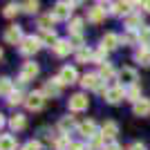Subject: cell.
<instances>
[{
  "instance_id": "29",
  "label": "cell",
  "mask_w": 150,
  "mask_h": 150,
  "mask_svg": "<svg viewBox=\"0 0 150 150\" xmlns=\"http://www.w3.org/2000/svg\"><path fill=\"white\" fill-rule=\"evenodd\" d=\"M99 76H101V79H112V76H114V69H112V65H110V63L101 65V72H99Z\"/></svg>"
},
{
  "instance_id": "43",
  "label": "cell",
  "mask_w": 150,
  "mask_h": 150,
  "mask_svg": "<svg viewBox=\"0 0 150 150\" xmlns=\"http://www.w3.org/2000/svg\"><path fill=\"white\" fill-rule=\"evenodd\" d=\"M2 123H5V119H2V114H0V125H2Z\"/></svg>"
},
{
  "instance_id": "24",
  "label": "cell",
  "mask_w": 150,
  "mask_h": 150,
  "mask_svg": "<svg viewBox=\"0 0 150 150\" xmlns=\"http://www.w3.org/2000/svg\"><path fill=\"white\" fill-rule=\"evenodd\" d=\"M134 58H137L141 65H150V52H148V50H144V47H141V50H137Z\"/></svg>"
},
{
  "instance_id": "9",
  "label": "cell",
  "mask_w": 150,
  "mask_h": 150,
  "mask_svg": "<svg viewBox=\"0 0 150 150\" xmlns=\"http://www.w3.org/2000/svg\"><path fill=\"white\" fill-rule=\"evenodd\" d=\"M121 99H125V90L121 88V85H117V88H108V92H105V101H108V103H119Z\"/></svg>"
},
{
  "instance_id": "26",
  "label": "cell",
  "mask_w": 150,
  "mask_h": 150,
  "mask_svg": "<svg viewBox=\"0 0 150 150\" xmlns=\"http://www.w3.org/2000/svg\"><path fill=\"white\" fill-rule=\"evenodd\" d=\"M11 88H13V83L7 76H2L0 79V94H11Z\"/></svg>"
},
{
  "instance_id": "18",
  "label": "cell",
  "mask_w": 150,
  "mask_h": 150,
  "mask_svg": "<svg viewBox=\"0 0 150 150\" xmlns=\"http://www.w3.org/2000/svg\"><path fill=\"white\" fill-rule=\"evenodd\" d=\"M40 43H45V45H50V47H54V45L58 43L56 31H54V29H52V31H43V34H40Z\"/></svg>"
},
{
  "instance_id": "40",
  "label": "cell",
  "mask_w": 150,
  "mask_h": 150,
  "mask_svg": "<svg viewBox=\"0 0 150 150\" xmlns=\"http://www.w3.org/2000/svg\"><path fill=\"white\" fill-rule=\"evenodd\" d=\"M69 150H85V148H83L81 144H72V146H69Z\"/></svg>"
},
{
  "instance_id": "33",
  "label": "cell",
  "mask_w": 150,
  "mask_h": 150,
  "mask_svg": "<svg viewBox=\"0 0 150 150\" xmlns=\"http://www.w3.org/2000/svg\"><path fill=\"white\" fill-rule=\"evenodd\" d=\"M20 9H23V11H27V13H36L38 11V2H23V5H20Z\"/></svg>"
},
{
  "instance_id": "14",
  "label": "cell",
  "mask_w": 150,
  "mask_h": 150,
  "mask_svg": "<svg viewBox=\"0 0 150 150\" xmlns=\"http://www.w3.org/2000/svg\"><path fill=\"white\" fill-rule=\"evenodd\" d=\"M101 47H105L108 52H110V50H117V47H119V36H117V34H105Z\"/></svg>"
},
{
  "instance_id": "17",
  "label": "cell",
  "mask_w": 150,
  "mask_h": 150,
  "mask_svg": "<svg viewBox=\"0 0 150 150\" xmlns=\"http://www.w3.org/2000/svg\"><path fill=\"white\" fill-rule=\"evenodd\" d=\"M139 43H141L144 50L150 52V27H141V31H139Z\"/></svg>"
},
{
  "instance_id": "34",
  "label": "cell",
  "mask_w": 150,
  "mask_h": 150,
  "mask_svg": "<svg viewBox=\"0 0 150 150\" xmlns=\"http://www.w3.org/2000/svg\"><path fill=\"white\" fill-rule=\"evenodd\" d=\"M139 94H141V92H139V88H137V85H132V88L125 92V96H128L130 101H134V103H137V101H141V99H139Z\"/></svg>"
},
{
  "instance_id": "39",
  "label": "cell",
  "mask_w": 150,
  "mask_h": 150,
  "mask_svg": "<svg viewBox=\"0 0 150 150\" xmlns=\"http://www.w3.org/2000/svg\"><path fill=\"white\" fill-rule=\"evenodd\" d=\"M103 150H121V146H117V144H108Z\"/></svg>"
},
{
  "instance_id": "38",
  "label": "cell",
  "mask_w": 150,
  "mask_h": 150,
  "mask_svg": "<svg viewBox=\"0 0 150 150\" xmlns=\"http://www.w3.org/2000/svg\"><path fill=\"white\" fill-rule=\"evenodd\" d=\"M23 150H40V144H38V141H29V144H25Z\"/></svg>"
},
{
  "instance_id": "4",
  "label": "cell",
  "mask_w": 150,
  "mask_h": 150,
  "mask_svg": "<svg viewBox=\"0 0 150 150\" xmlns=\"http://www.w3.org/2000/svg\"><path fill=\"white\" fill-rule=\"evenodd\" d=\"M36 76H38V65H36V63H25L23 69H20L18 81L20 83H27V81H31V79H36Z\"/></svg>"
},
{
  "instance_id": "2",
  "label": "cell",
  "mask_w": 150,
  "mask_h": 150,
  "mask_svg": "<svg viewBox=\"0 0 150 150\" xmlns=\"http://www.w3.org/2000/svg\"><path fill=\"white\" fill-rule=\"evenodd\" d=\"M81 85L85 90H99V92H103V94L108 92V90H103V85H101V76L99 74H85L81 79Z\"/></svg>"
},
{
  "instance_id": "10",
  "label": "cell",
  "mask_w": 150,
  "mask_h": 150,
  "mask_svg": "<svg viewBox=\"0 0 150 150\" xmlns=\"http://www.w3.org/2000/svg\"><path fill=\"white\" fill-rule=\"evenodd\" d=\"M58 81L63 83V85H72V83H76V69L74 67H63L61 74H58Z\"/></svg>"
},
{
  "instance_id": "8",
  "label": "cell",
  "mask_w": 150,
  "mask_h": 150,
  "mask_svg": "<svg viewBox=\"0 0 150 150\" xmlns=\"http://www.w3.org/2000/svg\"><path fill=\"white\" fill-rule=\"evenodd\" d=\"M5 40L9 45H20L23 43V31H20V27H9V29L5 31Z\"/></svg>"
},
{
  "instance_id": "32",
  "label": "cell",
  "mask_w": 150,
  "mask_h": 150,
  "mask_svg": "<svg viewBox=\"0 0 150 150\" xmlns=\"http://www.w3.org/2000/svg\"><path fill=\"white\" fill-rule=\"evenodd\" d=\"M18 9H20L18 5H13V2H9V5L5 7V11H2V13H5L7 18H13V16H16V13H18Z\"/></svg>"
},
{
  "instance_id": "16",
  "label": "cell",
  "mask_w": 150,
  "mask_h": 150,
  "mask_svg": "<svg viewBox=\"0 0 150 150\" xmlns=\"http://www.w3.org/2000/svg\"><path fill=\"white\" fill-rule=\"evenodd\" d=\"M125 27H130V29H137V27H144V18H141L139 13H130V16L125 18Z\"/></svg>"
},
{
  "instance_id": "42",
  "label": "cell",
  "mask_w": 150,
  "mask_h": 150,
  "mask_svg": "<svg viewBox=\"0 0 150 150\" xmlns=\"http://www.w3.org/2000/svg\"><path fill=\"white\" fill-rule=\"evenodd\" d=\"M141 7H144L146 11H148V13H150V2H144V5H141Z\"/></svg>"
},
{
  "instance_id": "28",
  "label": "cell",
  "mask_w": 150,
  "mask_h": 150,
  "mask_svg": "<svg viewBox=\"0 0 150 150\" xmlns=\"http://www.w3.org/2000/svg\"><path fill=\"white\" fill-rule=\"evenodd\" d=\"M130 2H114V5H112V11L114 13H128V11H130Z\"/></svg>"
},
{
  "instance_id": "6",
  "label": "cell",
  "mask_w": 150,
  "mask_h": 150,
  "mask_svg": "<svg viewBox=\"0 0 150 150\" xmlns=\"http://www.w3.org/2000/svg\"><path fill=\"white\" fill-rule=\"evenodd\" d=\"M25 105L29 108V110H40V108L45 105V94L43 92H31L25 99Z\"/></svg>"
},
{
  "instance_id": "15",
  "label": "cell",
  "mask_w": 150,
  "mask_h": 150,
  "mask_svg": "<svg viewBox=\"0 0 150 150\" xmlns=\"http://www.w3.org/2000/svg\"><path fill=\"white\" fill-rule=\"evenodd\" d=\"M69 52H72L69 40H58V43L54 45V54H56V56H67Z\"/></svg>"
},
{
  "instance_id": "23",
  "label": "cell",
  "mask_w": 150,
  "mask_h": 150,
  "mask_svg": "<svg viewBox=\"0 0 150 150\" xmlns=\"http://www.w3.org/2000/svg\"><path fill=\"white\" fill-rule=\"evenodd\" d=\"M25 117H23V114H16V117H11V121H9V125H11L13 130H23V128H25Z\"/></svg>"
},
{
  "instance_id": "5",
  "label": "cell",
  "mask_w": 150,
  "mask_h": 150,
  "mask_svg": "<svg viewBox=\"0 0 150 150\" xmlns=\"http://www.w3.org/2000/svg\"><path fill=\"white\" fill-rule=\"evenodd\" d=\"M88 96L85 94H74V96H69V110L72 112H81V110H88Z\"/></svg>"
},
{
  "instance_id": "35",
  "label": "cell",
  "mask_w": 150,
  "mask_h": 150,
  "mask_svg": "<svg viewBox=\"0 0 150 150\" xmlns=\"http://www.w3.org/2000/svg\"><path fill=\"white\" fill-rule=\"evenodd\" d=\"M72 125H74V119H72V117H63V119H61V123H58V128H61V130L65 132V130H69Z\"/></svg>"
},
{
  "instance_id": "19",
  "label": "cell",
  "mask_w": 150,
  "mask_h": 150,
  "mask_svg": "<svg viewBox=\"0 0 150 150\" xmlns=\"http://www.w3.org/2000/svg\"><path fill=\"white\" fill-rule=\"evenodd\" d=\"M16 148V139L11 134H2L0 137V150H13Z\"/></svg>"
},
{
  "instance_id": "3",
  "label": "cell",
  "mask_w": 150,
  "mask_h": 150,
  "mask_svg": "<svg viewBox=\"0 0 150 150\" xmlns=\"http://www.w3.org/2000/svg\"><path fill=\"white\" fill-rule=\"evenodd\" d=\"M119 81H121V88H123V85H128V88L137 85V69L123 67V69L119 72Z\"/></svg>"
},
{
  "instance_id": "27",
  "label": "cell",
  "mask_w": 150,
  "mask_h": 150,
  "mask_svg": "<svg viewBox=\"0 0 150 150\" xmlns=\"http://www.w3.org/2000/svg\"><path fill=\"white\" fill-rule=\"evenodd\" d=\"M81 27H83V20H81V18H74L72 23H69L67 29L72 31V36H79V34H81Z\"/></svg>"
},
{
  "instance_id": "12",
  "label": "cell",
  "mask_w": 150,
  "mask_h": 150,
  "mask_svg": "<svg viewBox=\"0 0 150 150\" xmlns=\"http://www.w3.org/2000/svg\"><path fill=\"white\" fill-rule=\"evenodd\" d=\"M79 132H81L83 137H88V139L96 137V125H94V121H83V123L79 125Z\"/></svg>"
},
{
  "instance_id": "37",
  "label": "cell",
  "mask_w": 150,
  "mask_h": 150,
  "mask_svg": "<svg viewBox=\"0 0 150 150\" xmlns=\"http://www.w3.org/2000/svg\"><path fill=\"white\" fill-rule=\"evenodd\" d=\"M137 40H139V36H134V34H130V31L123 36V43H137Z\"/></svg>"
},
{
  "instance_id": "13",
  "label": "cell",
  "mask_w": 150,
  "mask_h": 150,
  "mask_svg": "<svg viewBox=\"0 0 150 150\" xmlns=\"http://www.w3.org/2000/svg\"><path fill=\"white\" fill-rule=\"evenodd\" d=\"M132 112L137 114V117H146V114H150V101L148 99H141L134 103V108H132Z\"/></svg>"
},
{
  "instance_id": "44",
  "label": "cell",
  "mask_w": 150,
  "mask_h": 150,
  "mask_svg": "<svg viewBox=\"0 0 150 150\" xmlns=\"http://www.w3.org/2000/svg\"><path fill=\"white\" fill-rule=\"evenodd\" d=\"M0 58H2V50H0Z\"/></svg>"
},
{
  "instance_id": "36",
  "label": "cell",
  "mask_w": 150,
  "mask_h": 150,
  "mask_svg": "<svg viewBox=\"0 0 150 150\" xmlns=\"http://www.w3.org/2000/svg\"><path fill=\"white\" fill-rule=\"evenodd\" d=\"M20 101H23L20 92H11V94H9V105H18Z\"/></svg>"
},
{
  "instance_id": "21",
  "label": "cell",
  "mask_w": 150,
  "mask_h": 150,
  "mask_svg": "<svg viewBox=\"0 0 150 150\" xmlns=\"http://www.w3.org/2000/svg\"><path fill=\"white\" fill-rule=\"evenodd\" d=\"M117 132H119V125L114 123V121H108V123H103V137L112 139Z\"/></svg>"
},
{
  "instance_id": "1",
  "label": "cell",
  "mask_w": 150,
  "mask_h": 150,
  "mask_svg": "<svg viewBox=\"0 0 150 150\" xmlns=\"http://www.w3.org/2000/svg\"><path fill=\"white\" fill-rule=\"evenodd\" d=\"M38 50H40V38H34V36H25V38H23V43H20V52H23L25 56L36 54Z\"/></svg>"
},
{
  "instance_id": "41",
  "label": "cell",
  "mask_w": 150,
  "mask_h": 150,
  "mask_svg": "<svg viewBox=\"0 0 150 150\" xmlns=\"http://www.w3.org/2000/svg\"><path fill=\"white\" fill-rule=\"evenodd\" d=\"M130 150H146V146H144V144H134Z\"/></svg>"
},
{
  "instance_id": "31",
  "label": "cell",
  "mask_w": 150,
  "mask_h": 150,
  "mask_svg": "<svg viewBox=\"0 0 150 150\" xmlns=\"http://www.w3.org/2000/svg\"><path fill=\"white\" fill-rule=\"evenodd\" d=\"M105 56H108V50H105V47H99V50L94 52V61L101 63V65H105Z\"/></svg>"
},
{
  "instance_id": "25",
  "label": "cell",
  "mask_w": 150,
  "mask_h": 150,
  "mask_svg": "<svg viewBox=\"0 0 150 150\" xmlns=\"http://www.w3.org/2000/svg\"><path fill=\"white\" fill-rule=\"evenodd\" d=\"M76 58H79V63H85V61H92V58H94V54L88 50V47H83V50H79V52H76Z\"/></svg>"
},
{
  "instance_id": "11",
  "label": "cell",
  "mask_w": 150,
  "mask_h": 150,
  "mask_svg": "<svg viewBox=\"0 0 150 150\" xmlns=\"http://www.w3.org/2000/svg\"><path fill=\"white\" fill-rule=\"evenodd\" d=\"M61 85L63 83L58 81V79H50V81L45 83L43 94H47V96H58V94H61Z\"/></svg>"
},
{
  "instance_id": "22",
  "label": "cell",
  "mask_w": 150,
  "mask_h": 150,
  "mask_svg": "<svg viewBox=\"0 0 150 150\" xmlns=\"http://www.w3.org/2000/svg\"><path fill=\"white\" fill-rule=\"evenodd\" d=\"M103 18H105V11H103L99 5L94 7V9H90V20H92V23H101Z\"/></svg>"
},
{
  "instance_id": "20",
  "label": "cell",
  "mask_w": 150,
  "mask_h": 150,
  "mask_svg": "<svg viewBox=\"0 0 150 150\" xmlns=\"http://www.w3.org/2000/svg\"><path fill=\"white\" fill-rule=\"evenodd\" d=\"M54 20H56V18H54L52 13H50V16H40V18H38V27H40L43 31H52V25H54Z\"/></svg>"
},
{
  "instance_id": "7",
  "label": "cell",
  "mask_w": 150,
  "mask_h": 150,
  "mask_svg": "<svg viewBox=\"0 0 150 150\" xmlns=\"http://www.w3.org/2000/svg\"><path fill=\"white\" fill-rule=\"evenodd\" d=\"M72 7H74V2H58L56 7H54V18L56 20H63V18H69L72 16Z\"/></svg>"
},
{
  "instance_id": "30",
  "label": "cell",
  "mask_w": 150,
  "mask_h": 150,
  "mask_svg": "<svg viewBox=\"0 0 150 150\" xmlns=\"http://www.w3.org/2000/svg\"><path fill=\"white\" fill-rule=\"evenodd\" d=\"M69 45H72V50H76V52L83 50V47H85V45H83V36L81 34H79V36H72L69 38Z\"/></svg>"
}]
</instances>
